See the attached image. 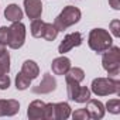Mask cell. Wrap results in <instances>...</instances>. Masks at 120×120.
<instances>
[{"label":"cell","mask_w":120,"mask_h":120,"mask_svg":"<svg viewBox=\"0 0 120 120\" xmlns=\"http://www.w3.org/2000/svg\"><path fill=\"white\" fill-rule=\"evenodd\" d=\"M88 44L92 51L102 54L113 45V40H112V35L109 34V31H106L103 28H93L89 33Z\"/></svg>","instance_id":"6da1fadb"},{"label":"cell","mask_w":120,"mask_h":120,"mask_svg":"<svg viewBox=\"0 0 120 120\" xmlns=\"http://www.w3.org/2000/svg\"><path fill=\"white\" fill-rule=\"evenodd\" d=\"M90 92L96 96H109L120 93V82L113 78H96L92 81Z\"/></svg>","instance_id":"7a4b0ae2"},{"label":"cell","mask_w":120,"mask_h":120,"mask_svg":"<svg viewBox=\"0 0 120 120\" xmlns=\"http://www.w3.org/2000/svg\"><path fill=\"white\" fill-rule=\"evenodd\" d=\"M81 10L75 6H67L61 11V14L56 16L54 20V26L56 27L58 31H65L68 27L76 24L81 20Z\"/></svg>","instance_id":"3957f363"},{"label":"cell","mask_w":120,"mask_h":120,"mask_svg":"<svg viewBox=\"0 0 120 120\" xmlns=\"http://www.w3.org/2000/svg\"><path fill=\"white\" fill-rule=\"evenodd\" d=\"M102 65L105 71L110 76H117L120 72V48L119 47H110L103 52L102 56Z\"/></svg>","instance_id":"277c9868"},{"label":"cell","mask_w":120,"mask_h":120,"mask_svg":"<svg viewBox=\"0 0 120 120\" xmlns=\"http://www.w3.org/2000/svg\"><path fill=\"white\" fill-rule=\"evenodd\" d=\"M26 41V26L21 21H14L9 27V47L11 49H19Z\"/></svg>","instance_id":"5b68a950"},{"label":"cell","mask_w":120,"mask_h":120,"mask_svg":"<svg viewBox=\"0 0 120 120\" xmlns=\"http://www.w3.org/2000/svg\"><path fill=\"white\" fill-rule=\"evenodd\" d=\"M68 98L76 103H86L90 99V89L86 86H81L78 82H67Z\"/></svg>","instance_id":"8992f818"},{"label":"cell","mask_w":120,"mask_h":120,"mask_svg":"<svg viewBox=\"0 0 120 120\" xmlns=\"http://www.w3.org/2000/svg\"><path fill=\"white\" fill-rule=\"evenodd\" d=\"M82 44V34L81 33H71V34H68V35H65L64 37V40L61 41V44H59V47H58V52L59 54H65V52H68V51H71L74 47H79Z\"/></svg>","instance_id":"52a82bcc"},{"label":"cell","mask_w":120,"mask_h":120,"mask_svg":"<svg viewBox=\"0 0 120 120\" xmlns=\"http://www.w3.org/2000/svg\"><path fill=\"white\" fill-rule=\"evenodd\" d=\"M55 89H56V81H55V78L51 74H44L42 81L37 86H34L31 90L34 93H51Z\"/></svg>","instance_id":"ba28073f"},{"label":"cell","mask_w":120,"mask_h":120,"mask_svg":"<svg viewBox=\"0 0 120 120\" xmlns=\"http://www.w3.org/2000/svg\"><path fill=\"white\" fill-rule=\"evenodd\" d=\"M24 10L28 19H40L42 14V3L41 0H24Z\"/></svg>","instance_id":"9c48e42d"},{"label":"cell","mask_w":120,"mask_h":120,"mask_svg":"<svg viewBox=\"0 0 120 120\" xmlns=\"http://www.w3.org/2000/svg\"><path fill=\"white\" fill-rule=\"evenodd\" d=\"M20 110L19 100L14 99H2L0 100V117L2 116H14Z\"/></svg>","instance_id":"30bf717a"},{"label":"cell","mask_w":120,"mask_h":120,"mask_svg":"<svg viewBox=\"0 0 120 120\" xmlns=\"http://www.w3.org/2000/svg\"><path fill=\"white\" fill-rule=\"evenodd\" d=\"M85 109L88 110L90 119L98 120V119H102L105 116V105L98 99H89Z\"/></svg>","instance_id":"8fae6325"},{"label":"cell","mask_w":120,"mask_h":120,"mask_svg":"<svg viewBox=\"0 0 120 120\" xmlns=\"http://www.w3.org/2000/svg\"><path fill=\"white\" fill-rule=\"evenodd\" d=\"M44 107H45V103L42 100H33L28 105V109H27L28 119L30 120H41V119H44Z\"/></svg>","instance_id":"7c38bea8"},{"label":"cell","mask_w":120,"mask_h":120,"mask_svg":"<svg viewBox=\"0 0 120 120\" xmlns=\"http://www.w3.org/2000/svg\"><path fill=\"white\" fill-rule=\"evenodd\" d=\"M51 68H52V72L55 75H65L68 72V69L71 68V59L64 56V55L58 56V58H55L52 61Z\"/></svg>","instance_id":"4fadbf2b"},{"label":"cell","mask_w":120,"mask_h":120,"mask_svg":"<svg viewBox=\"0 0 120 120\" xmlns=\"http://www.w3.org/2000/svg\"><path fill=\"white\" fill-rule=\"evenodd\" d=\"M21 72L33 81V79H35V78L40 75V68H38V65H37L34 61H31V59H27V61L23 62Z\"/></svg>","instance_id":"5bb4252c"},{"label":"cell","mask_w":120,"mask_h":120,"mask_svg":"<svg viewBox=\"0 0 120 120\" xmlns=\"http://www.w3.org/2000/svg\"><path fill=\"white\" fill-rule=\"evenodd\" d=\"M4 17L6 20L14 23V21H21L23 19V10L17 4H9L4 10Z\"/></svg>","instance_id":"9a60e30c"},{"label":"cell","mask_w":120,"mask_h":120,"mask_svg":"<svg viewBox=\"0 0 120 120\" xmlns=\"http://www.w3.org/2000/svg\"><path fill=\"white\" fill-rule=\"evenodd\" d=\"M71 116V106L67 102L55 103V120H67Z\"/></svg>","instance_id":"2e32d148"},{"label":"cell","mask_w":120,"mask_h":120,"mask_svg":"<svg viewBox=\"0 0 120 120\" xmlns=\"http://www.w3.org/2000/svg\"><path fill=\"white\" fill-rule=\"evenodd\" d=\"M85 79V72H83V69H81V68H69L68 69V72L65 74V81L67 82H78V83H81L82 81Z\"/></svg>","instance_id":"e0dca14e"},{"label":"cell","mask_w":120,"mask_h":120,"mask_svg":"<svg viewBox=\"0 0 120 120\" xmlns=\"http://www.w3.org/2000/svg\"><path fill=\"white\" fill-rule=\"evenodd\" d=\"M58 30L52 23H45L44 24V33H42V38H45L47 41H54L58 35Z\"/></svg>","instance_id":"ac0fdd59"},{"label":"cell","mask_w":120,"mask_h":120,"mask_svg":"<svg viewBox=\"0 0 120 120\" xmlns=\"http://www.w3.org/2000/svg\"><path fill=\"white\" fill-rule=\"evenodd\" d=\"M44 21L41 19H34L33 23H31V34L33 37L35 38H41L42 37V33H44Z\"/></svg>","instance_id":"d6986e66"},{"label":"cell","mask_w":120,"mask_h":120,"mask_svg":"<svg viewBox=\"0 0 120 120\" xmlns=\"http://www.w3.org/2000/svg\"><path fill=\"white\" fill-rule=\"evenodd\" d=\"M30 85H31V79L28 76H26L23 72L17 74V76H16V88H17V90H26L27 88H30Z\"/></svg>","instance_id":"ffe728a7"},{"label":"cell","mask_w":120,"mask_h":120,"mask_svg":"<svg viewBox=\"0 0 120 120\" xmlns=\"http://www.w3.org/2000/svg\"><path fill=\"white\" fill-rule=\"evenodd\" d=\"M10 72V55L6 54L0 58V75H4Z\"/></svg>","instance_id":"44dd1931"},{"label":"cell","mask_w":120,"mask_h":120,"mask_svg":"<svg viewBox=\"0 0 120 120\" xmlns=\"http://www.w3.org/2000/svg\"><path fill=\"white\" fill-rule=\"evenodd\" d=\"M44 119L45 120H55V103H45Z\"/></svg>","instance_id":"7402d4cb"},{"label":"cell","mask_w":120,"mask_h":120,"mask_svg":"<svg viewBox=\"0 0 120 120\" xmlns=\"http://www.w3.org/2000/svg\"><path fill=\"white\" fill-rule=\"evenodd\" d=\"M106 109L113 114H119L120 113V100L119 99H110L106 103Z\"/></svg>","instance_id":"603a6c76"},{"label":"cell","mask_w":120,"mask_h":120,"mask_svg":"<svg viewBox=\"0 0 120 120\" xmlns=\"http://www.w3.org/2000/svg\"><path fill=\"white\" fill-rule=\"evenodd\" d=\"M72 119L74 120H88L90 117H89V113L86 109H78L72 113Z\"/></svg>","instance_id":"cb8c5ba5"},{"label":"cell","mask_w":120,"mask_h":120,"mask_svg":"<svg viewBox=\"0 0 120 120\" xmlns=\"http://www.w3.org/2000/svg\"><path fill=\"white\" fill-rule=\"evenodd\" d=\"M0 42L9 44V27H0Z\"/></svg>","instance_id":"d4e9b609"},{"label":"cell","mask_w":120,"mask_h":120,"mask_svg":"<svg viewBox=\"0 0 120 120\" xmlns=\"http://www.w3.org/2000/svg\"><path fill=\"white\" fill-rule=\"evenodd\" d=\"M9 86H10V78H9V75L7 74L0 75V89L6 90V89H9Z\"/></svg>","instance_id":"484cf974"},{"label":"cell","mask_w":120,"mask_h":120,"mask_svg":"<svg viewBox=\"0 0 120 120\" xmlns=\"http://www.w3.org/2000/svg\"><path fill=\"white\" fill-rule=\"evenodd\" d=\"M110 30H112L114 37H120V31H119L120 30V21L119 20H113L110 23Z\"/></svg>","instance_id":"4316f807"},{"label":"cell","mask_w":120,"mask_h":120,"mask_svg":"<svg viewBox=\"0 0 120 120\" xmlns=\"http://www.w3.org/2000/svg\"><path fill=\"white\" fill-rule=\"evenodd\" d=\"M110 6L114 9V10H119L120 9V0H109Z\"/></svg>","instance_id":"83f0119b"},{"label":"cell","mask_w":120,"mask_h":120,"mask_svg":"<svg viewBox=\"0 0 120 120\" xmlns=\"http://www.w3.org/2000/svg\"><path fill=\"white\" fill-rule=\"evenodd\" d=\"M6 54H9V52H7V49H6V44L0 42V58H2V56H4Z\"/></svg>","instance_id":"f1b7e54d"}]
</instances>
